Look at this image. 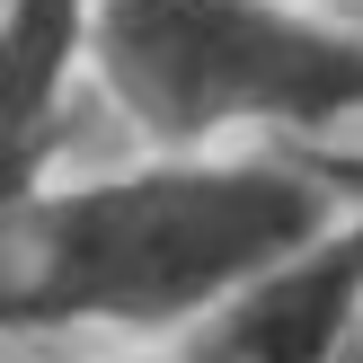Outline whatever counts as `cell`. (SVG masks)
I'll use <instances>...</instances> for the list:
<instances>
[{"label":"cell","instance_id":"1","mask_svg":"<svg viewBox=\"0 0 363 363\" xmlns=\"http://www.w3.org/2000/svg\"><path fill=\"white\" fill-rule=\"evenodd\" d=\"M354 213L311 151H133L116 169L62 177L18 204L0 337H116L169 346L230 301L257 266Z\"/></svg>","mask_w":363,"mask_h":363},{"label":"cell","instance_id":"3","mask_svg":"<svg viewBox=\"0 0 363 363\" xmlns=\"http://www.w3.org/2000/svg\"><path fill=\"white\" fill-rule=\"evenodd\" d=\"M354 311H363V213H337L328 230L257 266L230 301H213L169 346L186 363H328Z\"/></svg>","mask_w":363,"mask_h":363},{"label":"cell","instance_id":"6","mask_svg":"<svg viewBox=\"0 0 363 363\" xmlns=\"http://www.w3.org/2000/svg\"><path fill=\"white\" fill-rule=\"evenodd\" d=\"M311 9H328V18H346V27H363V0H311Z\"/></svg>","mask_w":363,"mask_h":363},{"label":"cell","instance_id":"4","mask_svg":"<svg viewBox=\"0 0 363 363\" xmlns=\"http://www.w3.org/2000/svg\"><path fill=\"white\" fill-rule=\"evenodd\" d=\"M311 160L328 169V186H337V195H346V204L363 213V133H354V142H337V151H311Z\"/></svg>","mask_w":363,"mask_h":363},{"label":"cell","instance_id":"5","mask_svg":"<svg viewBox=\"0 0 363 363\" xmlns=\"http://www.w3.org/2000/svg\"><path fill=\"white\" fill-rule=\"evenodd\" d=\"M80 363H186L177 346H116V354H80Z\"/></svg>","mask_w":363,"mask_h":363},{"label":"cell","instance_id":"2","mask_svg":"<svg viewBox=\"0 0 363 363\" xmlns=\"http://www.w3.org/2000/svg\"><path fill=\"white\" fill-rule=\"evenodd\" d=\"M89 89L142 151H337L363 133V27L311 0H98Z\"/></svg>","mask_w":363,"mask_h":363}]
</instances>
